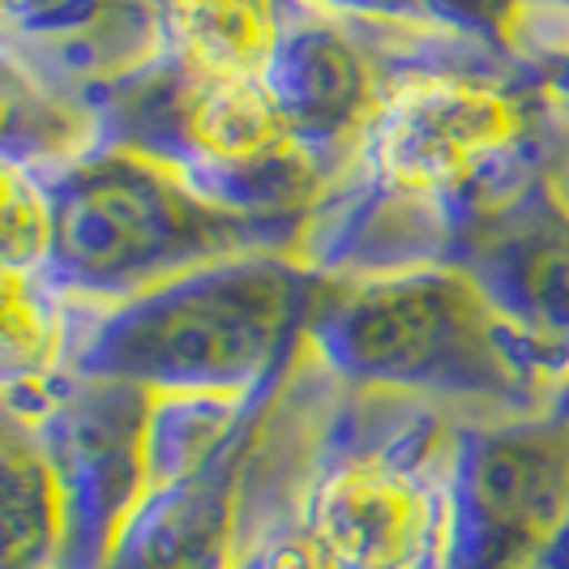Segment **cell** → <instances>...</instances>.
<instances>
[{
	"label": "cell",
	"mask_w": 569,
	"mask_h": 569,
	"mask_svg": "<svg viewBox=\"0 0 569 569\" xmlns=\"http://www.w3.org/2000/svg\"><path fill=\"white\" fill-rule=\"evenodd\" d=\"M103 13V0H4V22L9 39L34 34V39H52V34H73L86 30Z\"/></svg>",
	"instance_id": "ac0fdd59"
},
{
	"label": "cell",
	"mask_w": 569,
	"mask_h": 569,
	"mask_svg": "<svg viewBox=\"0 0 569 569\" xmlns=\"http://www.w3.org/2000/svg\"><path fill=\"white\" fill-rule=\"evenodd\" d=\"M57 244V206L39 168L0 159V266L48 270Z\"/></svg>",
	"instance_id": "9a60e30c"
},
{
	"label": "cell",
	"mask_w": 569,
	"mask_h": 569,
	"mask_svg": "<svg viewBox=\"0 0 569 569\" xmlns=\"http://www.w3.org/2000/svg\"><path fill=\"white\" fill-rule=\"evenodd\" d=\"M527 4V22L548 18V22H569V0H522ZM522 22V27H527Z\"/></svg>",
	"instance_id": "44dd1931"
},
{
	"label": "cell",
	"mask_w": 569,
	"mask_h": 569,
	"mask_svg": "<svg viewBox=\"0 0 569 569\" xmlns=\"http://www.w3.org/2000/svg\"><path fill=\"white\" fill-rule=\"evenodd\" d=\"M150 390L60 372L27 395H4V416L34 428L57 467L69 518L60 569H103L112 543L146 492Z\"/></svg>",
	"instance_id": "ba28073f"
},
{
	"label": "cell",
	"mask_w": 569,
	"mask_h": 569,
	"mask_svg": "<svg viewBox=\"0 0 569 569\" xmlns=\"http://www.w3.org/2000/svg\"><path fill=\"white\" fill-rule=\"evenodd\" d=\"M305 351L335 386L522 416L566 381L462 266L326 279Z\"/></svg>",
	"instance_id": "7a4b0ae2"
},
{
	"label": "cell",
	"mask_w": 569,
	"mask_h": 569,
	"mask_svg": "<svg viewBox=\"0 0 569 569\" xmlns=\"http://www.w3.org/2000/svg\"><path fill=\"white\" fill-rule=\"evenodd\" d=\"M39 168L57 206L48 279L90 305L142 296L244 253H300L309 219H261L201 198L180 176L124 146L90 142Z\"/></svg>",
	"instance_id": "277c9868"
},
{
	"label": "cell",
	"mask_w": 569,
	"mask_h": 569,
	"mask_svg": "<svg viewBox=\"0 0 569 569\" xmlns=\"http://www.w3.org/2000/svg\"><path fill=\"white\" fill-rule=\"evenodd\" d=\"M296 377V372H291ZM291 386V381H287ZM283 390L257 407L214 455L184 476L150 485L120 527L103 569H231L249 540V480Z\"/></svg>",
	"instance_id": "30bf717a"
},
{
	"label": "cell",
	"mask_w": 569,
	"mask_h": 569,
	"mask_svg": "<svg viewBox=\"0 0 569 569\" xmlns=\"http://www.w3.org/2000/svg\"><path fill=\"white\" fill-rule=\"evenodd\" d=\"M94 142L171 168L201 198L261 219H313L326 180L287 133L261 73H201L146 48L73 86Z\"/></svg>",
	"instance_id": "5b68a950"
},
{
	"label": "cell",
	"mask_w": 569,
	"mask_h": 569,
	"mask_svg": "<svg viewBox=\"0 0 569 569\" xmlns=\"http://www.w3.org/2000/svg\"><path fill=\"white\" fill-rule=\"evenodd\" d=\"M321 283L300 253L266 249L116 305L69 296L60 372L133 381L150 395H249L305 351Z\"/></svg>",
	"instance_id": "3957f363"
},
{
	"label": "cell",
	"mask_w": 569,
	"mask_h": 569,
	"mask_svg": "<svg viewBox=\"0 0 569 569\" xmlns=\"http://www.w3.org/2000/svg\"><path fill=\"white\" fill-rule=\"evenodd\" d=\"M450 266H462L518 335L569 377V198L552 168L497 201L462 236Z\"/></svg>",
	"instance_id": "8fae6325"
},
{
	"label": "cell",
	"mask_w": 569,
	"mask_h": 569,
	"mask_svg": "<svg viewBox=\"0 0 569 569\" xmlns=\"http://www.w3.org/2000/svg\"><path fill=\"white\" fill-rule=\"evenodd\" d=\"M455 416L437 402L347 390L305 437L296 513L335 569H425Z\"/></svg>",
	"instance_id": "8992f818"
},
{
	"label": "cell",
	"mask_w": 569,
	"mask_h": 569,
	"mask_svg": "<svg viewBox=\"0 0 569 569\" xmlns=\"http://www.w3.org/2000/svg\"><path fill=\"white\" fill-rule=\"evenodd\" d=\"M518 64L548 94V103L569 116V22L536 18L518 34Z\"/></svg>",
	"instance_id": "e0dca14e"
},
{
	"label": "cell",
	"mask_w": 569,
	"mask_h": 569,
	"mask_svg": "<svg viewBox=\"0 0 569 569\" xmlns=\"http://www.w3.org/2000/svg\"><path fill=\"white\" fill-rule=\"evenodd\" d=\"M69 330V296L48 270L0 266V386L27 395L60 377Z\"/></svg>",
	"instance_id": "5bb4252c"
},
{
	"label": "cell",
	"mask_w": 569,
	"mask_h": 569,
	"mask_svg": "<svg viewBox=\"0 0 569 569\" xmlns=\"http://www.w3.org/2000/svg\"><path fill=\"white\" fill-rule=\"evenodd\" d=\"M557 116L513 57L402 27L386 103L317 201L300 257L326 279L450 266L497 201L552 168L566 146Z\"/></svg>",
	"instance_id": "6da1fadb"
},
{
	"label": "cell",
	"mask_w": 569,
	"mask_h": 569,
	"mask_svg": "<svg viewBox=\"0 0 569 569\" xmlns=\"http://www.w3.org/2000/svg\"><path fill=\"white\" fill-rule=\"evenodd\" d=\"M309 4L347 22H369V27H437L425 0H309Z\"/></svg>",
	"instance_id": "d6986e66"
},
{
	"label": "cell",
	"mask_w": 569,
	"mask_h": 569,
	"mask_svg": "<svg viewBox=\"0 0 569 569\" xmlns=\"http://www.w3.org/2000/svg\"><path fill=\"white\" fill-rule=\"evenodd\" d=\"M231 569H335V566L321 552V543L309 536V527L300 522L296 506H287V510L270 513V518L257 522Z\"/></svg>",
	"instance_id": "2e32d148"
},
{
	"label": "cell",
	"mask_w": 569,
	"mask_h": 569,
	"mask_svg": "<svg viewBox=\"0 0 569 569\" xmlns=\"http://www.w3.org/2000/svg\"><path fill=\"white\" fill-rule=\"evenodd\" d=\"M527 569H569V518L561 522V531L527 561Z\"/></svg>",
	"instance_id": "ffe728a7"
},
{
	"label": "cell",
	"mask_w": 569,
	"mask_h": 569,
	"mask_svg": "<svg viewBox=\"0 0 569 569\" xmlns=\"http://www.w3.org/2000/svg\"><path fill=\"white\" fill-rule=\"evenodd\" d=\"M287 18L291 0H146L150 52L228 78L266 69Z\"/></svg>",
	"instance_id": "7c38bea8"
},
{
	"label": "cell",
	"mask_w": 569,
	"mask_h": 569,
	"mask_svg": "<svg viewBox=\"0 0 569 569\" xmlns=\"http://www.w3.org/2000/svg\"><path fill=\"white\" fill-rule=\"evenodd\" d=\"M0 506H4V561L0 569H60L69 548V518L57 467L43 455L27 420L0 425Z\"/></svg>",
	"instance_id": "4fadbf2b"
},
{
	"label": "cell",
	"mask_w": 569,
	"mask_h": 569,
	"mask_svg": "<svg viewBox=\"0 0 569 569\" xmlns=\"http://www.w3.org/2000/svg\"><path fill=\"white\" fill-rule=\"evenodd\" d=\"M552 180H557V189L569 198V138H566V146L557 150V159H552Z\"/></svg>",
	"instance_id": "7402d4cb"
},
{
	"label": "cell",
	"mask_w": 569,
	"mask_h": 569,
	"mask_svg": "<svg viewBox=\"0 0 569 569\" xmlns=\"http://www.w3.org/2000/svg\"><path fill=\"white\" fill-rule=\"evenodd\" d=\"M569 518V377L522 416L455 420L425 569H527Z\"/></svg>",
	"instance_id": "52a82bcc"
},
{
	"label": "cell",
	"mask_w": 569,
	"mask_h": 569,
	"mask_svg": "<svg viewBox=\"0 0 569 569\" xmlns=\"http://www.w3.org/2000/svg\"><path fill=\"white\" fill-rule=\"evenodd\" d=\"M399 30L347 22L309 0H291V18L261 82L326 189L356 159L386 103L399 64Z\"/></svg>",
	"instance_id": "9c48e42d"
}]
</instances>
